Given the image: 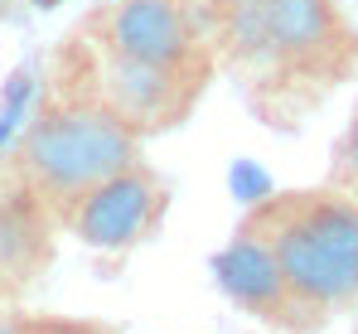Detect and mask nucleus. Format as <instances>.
<instances>
[{
	"instance_id": "f257e3e1",
	"label": "nucleus",
	"mask_w": 358,
	"mask_h": 334,
	"mask_svg": "<svg viewBox=\"0 0 358 334\" xmlns=\"http://www.w3.org/2000/svg\"><path fill=\"white\" fill-rule=\"evenodd\" d=\"M213 25L266 126L296 131L358 73V29L339 0H218Z\"/></svg>"
},
{
	"instance_id": "f03ea898",
	"label": "nucleus",
	"mask_w": 358,
	"mask_h": 334,
	"mask_svg": "<svg viewBox=\"0 0 358 334\" xmlns=\"http://www.w3.org/2000/svg\"><path fill=\"white\" fill-rule=\"evenodd\" d=\"M238 228H247L281 267L286 286L324 320L358 310V199L310 184L262 194Z\"/></svg>"
},
{
	"instance_id": "7ed1b4c3",
	"label": "nucleus",
	"mask_w": 358,
	"mask_h": 334,
	"mask_svg": "<svg viewBox=\"0 0 358 334\" xmlns=\"http://www.w3.org/2000/svg\"><path fill=\"white\" fill-rule=\"evenodd\" d=\"M141 160V136L97 92H63L39 111L15 155L10 179L24 184L54 218H63L92 184Z\"/></svg>"
},
{
	"instance_id": "20e7f679",
	"label": "nucleus",
	"mask_w": 358,
	"mask_h": 334,
	"mask_svg": "<svg viewBox=\"0 0 358 334\" xmlns=\"http://www.w3.org/2000/svg\"><path fill=\"white\" fill-rule=\"evenodd\" d=\"M165 209H170L165 179L145 160H131L126 169L107 174L102 184H92L59 223L83 247L121 257V252H131V247L155 237V228L165 223Z\"/></svg>"
},
{
	"instance_id": "39448f33",
	"label": "nucleus",
	"mask_w": 358,
	"mask_h": 334,
	"mask_svg": "<svg viewBox=\"0 0 358 334\" xmlns=\"http://www.w3.org/2000/svg\"><path fill=\"white\" fill-rule=\"evenodd\" d=\"M203 78H208V63L170 68V63H141V58H121L102 49L92 92L145 141L150 131H170L194 111V102L203 97Z\"/></svg>"
},
{
	"instance_id": "423d86ee",
	"label": "nucleus",
	"mask_w": 358,
	"mask_h": 334,
	"mask_svg": "<svg viewBox=\"0 0 358 334\" xmlns=\"http://www.w3.org/2000/svg\"><path fill=\"white\" fill-rule=\"evenodd\" d=\"M97 49L141 63H208L203 58V25L199 10L184 0H121L97 15Z\"/></svg>"
},
{
	"instance_id": "0eeeda50",
	"label": "nucleus",
	"mask_w": 358,
	"mask_h": 334,
	"mask_svg": "<svg viewBox=\"0 0 358 334\" xmlns=\"http://www.w3.org/2000/svg\"><path fill=\"white\" fill-rule=\"evenodd\" d=\"M213 272H218V286L238 300L252 320L271 325L276 334H320L329 325L320 310H310L296 291L286 286L276 257H271L247 228H238V232L228 237V247L218 252Z\"/></svg>"
},
{
	"instance_id": "6e6552de",
	"label": "nucleus",
	"mask_w": 358,
	"mask_h": 334,
	"mask_svg": "<svg viewBox=\"0 0 358 334\" xmlns=\"http://www.w3.org/2000/svg\"><path fill=\"white\" fill-rule=\"evenodd\" d=\"M54 214L15 179L0 189V295L24 291L54 262Z\"/></svg>"
},
{
	"instance_id": "1a4fd4ad",
	"label": "nucleus",
	"mask_w": 358,
	"mask_h": 334,
	"mask_svg": "<svg viewBox=\"0 0 358 334\" xmlns=\"http://www.w3.org/2000/svg\"><path fill=\"white\" fill-rule=\"evenodd\" d=\"M324 184L339 189V194H349V199H358V102L349 111V121H344V131H339V141L329 146V174H324Z\"/></svg>"
},
{
	"instance_id": "9d476101",
	"label": "nucleus",
	"mask_w": 358,
	"mask_h": 334,
	"mask_svg": "<svg viewBox=\"0 0 358 334\" xmlns=\"http://www.w3.org/2000/svg\"><path fill=\"white\" fill-rule=\"evenodd\" d=\"M24 334H117L112 325L78 320V315H20Z\"/></svg>"
},
{
	"instance_id": "9b49d317",
	"label": "nucleus",
	"mask_w": 358,
	"mask_h": 334,
	"mask_svg": "<svg viewBox=\"0 0 358 334\" xmlns=\"http://www.w3.org/2000/svg\"><path fill=\"white\" fill-rule=\"evenodd\" d=\"M0 334H24V325H20V315L0 310Z\"/></svg>"
},
{
	"instance_id": "f8f14e48",
	"label": "nucleus",
	"mask_w": 358,
	"mask_h": 334,
	"mask_svg": "<svg viewBox=\"0 0 358 334\" xmlns=\"http://www.w3.org/2000/svg\"><path fill=\"white\" fill-rule=\"evenodd\" d=\"M34 5H59V0H34Z\"/></svg>"
}]
</instances>
